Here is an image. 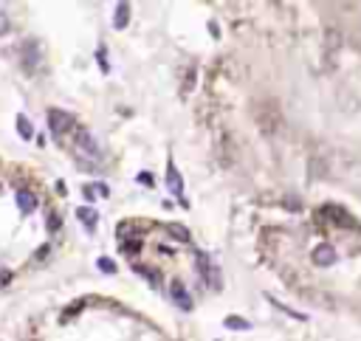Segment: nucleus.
Listing matches in <instances>:
<instances>
[{
	"label": "nucleus",
	"instance_id": "obj_4",
	"mask_svg": "<svg viewBox=\"0 0 361 341\" xmlns=\"http://www.w3.org/2000/svg\"><path fill=\"white\" fill-rule=\"evenodd\" d=\"M339 257H336V248L327 243H319L316 248H313V263L322 265V268H327V265H333Z\"/></svg>",
	"mask_w": 361,
	"mask_h": 341
},
{
	"label": "nucleus",
	"instance_id": "obj_15",
	"mask_svg": "<svg viewBox=\"0 0 361 341\" xmlns=\"http://www.w3.org/2000/svg\"><path fill=\"white\" fill-rule=\"evenodd\" d=\"M99 271H105V273H116V263L113 260H107V257H99Z\"/></svg>",
	"mask_w": 361,
	"mask_h": 341
},
{
	"label": "nucleus",
	"instance_id": "obj_8",
	"mask_svg": "<svg viewBox=\"0 0 361 341\" xmlns=\"http://www.w3.org/2000/svg\"><path fill=\"white\" fill-rule=\"evenodd\" d=\"M17 206H20V211H23V214H31V211L37 209L34 192H28V189H20V192H17Z\"/></svg>",
	"mask_w": 361,
	"mask_h": 341
},
{
	"label": "nucleus",
	"instance_id": "obj_11",
	"mask_svg": "<svg viewBox=\"0 0 361 341\" xmlns=\"http://www.w3.org/2000/svg\"><path fill=\"white\" fill-rule=\"evenodd\" d=\"M17 133H20V138H26V141L34 136V130H31V124H28L26 116H17Z\"/></svg>",
	"mask_w": 361,
	"mask_h": 341
},
{
	"label": "nucleus",
	"instance_id": "obj_17",
	"mask_svg": "<svg viewBox=\"0 0 361 341\" xmlns=\"http://www.w3.org/2000/svg\"><path fill=\"white\" fill-rule=\"evenodd\" d=\"M139 248H141L139 240H136V243H124V245H122V251H130V254H133V251H139Z\"/></svg>",
	"mask_w": 361,
	"mask_h": 341
},
{
	"label": "nucleus",
	"instance_id": "obj_10",
	"mask_svg": "<svg viewBox=\"0 0 361 341\" xmlns=\"http://www.w3.org/2000/svg\"><path fill=\"white\" fill-rule=\"evenodd\" d=\"M127 20H130V6H127V3H119V6H116V17H113V28L122 31V28L127 26Z\"/></svg>",
	"mask_w": 361,
	"mask_h": 341
},
{
	"label": "nucleus",
	"instance_id": "obj_13",
	"mask_svg": "<svg viewBox=\"0 0 361 341\" xmlns=\"http://www.w3.org/2000/svg\"><path fill=\"white\" fill-rule=\"evenodd\" d=\"M167 231H169L172 237H175V240H184V243L189 240V231H186L184 226H178V223H169V226H167Z\"/></svg>",
	"mask_w": 361,
	"mask_h": 341
},
{
	"label": "nucleus",
	"instance_id": "obj_9",
	"mask_svg": "<svg viewBox=\"0 0 361 341\" xmlns=\"http://www.w3.org/2000/svg\"><path fill=\"white\" fill-rule=\"evenodd\" d=\"M76 217H79V223L88 228V231H93V228H96V211L90 209V206H82V209H76Z\"/></svg>",
	"mask_w": 361,
	"mask_h": 341
},
{
	"label": "nucleus",
	"instance_id": "obj_14",
	"mask_svg": "<svg viewBox=\"0 0 361 341\" xmlns=\"http://www.w3.org/2000/svg\"><path fill=\"white\" fill-rule=\"evenodd\" d=\"M226 327H231V330H248L251 324H248L246 319H240V316H229V319H226Z\"/></svg>",
	"mask_w": 361,
	"mask_h": 341
},
{
	"label": "nucleus",
	"instance_id": "obj_5",
	"mask_svg": "<svg viewBox=\"0 0 361 341\" xmlns=\"http://www.w3.org/2000/svg\"><path fill=\"white\" fill-rule=\"evenodd\" d=\"M169 293H172V299L178 302V307H184V310H192V296H189V290H186L184 282H172V288H169Z\"/></svg>",
	"mask_w": 361,
	"mask_h": 341
},
{
	"label": "nucleus",
	"instance_id": "obj_7",
	"mask_svg": "<svg viewBox=\"0 0 361 341\" xmlns=\"http://www.w3.org/2000/svg\"><path fill=\"white\" fill-rule=\"evenodd\" d=\"M167 186L175 198H184V181H181V175H178V169L172 164H169V169H167Z\"/></svg>",
	"mask_w": 361,
	"mask_h": 341
},
{
	"label": "nucleus",
	"instance_id": "obj_16",
	"mask_svg": "<svg viewBox=\"0 0 361 341\" xmlns=\"http://www.w3.org/2000/svg\"><path fill=\"white\" fill-rule=\"evenodd\" d=\"M57 228H60V214L51 211V214H48V231H57Z\"/></svg>",
	"mask_w": 361,
	"mask_h": 341
},
{
	"label": "nucleus",
	"instance_id": "obj_6",
	"mask_svg": "<svg viewBox=\"0 0 361 341\" xmlns=\"http://www.w3.org/2000/svg\"><path fill=\"white\" fill-rule=\"evenodd\" d=\"M325 211L330 214V220H333V223H339V226H344V228H359V223H356L353 217H347V211L339 209V206H327Z\"/></svg>",
	"mask_w": 361,
	"mask_h": 341
},
{
	"label": "nucleus",
	"instance_id": "obj_2",
	"mask_svg": "<svg viewBox=\"0 0 361 341\" xmlns=\"http://www.w3.org/2000/svg\"><path fill=\"white\" fill-rule=\"evenodd\" d=\"M48 127H51L54 136H62L65 130L73 127V119H71L65 110H48Z\"/></svg>",
	"mask_w": 361,
	"mask_h": 341
},
{
	"label": "nucleus",
	"instance_id": "obj_18",
	"mask_svg": "<svg viewBox=\"0 0 361 341\" xmlns=\"http://www.w3.org/2000/svg\"><path fill=\"white\" fill-rule=\"evenodd\" d=\"M48 251H51V245H43V248L37 251V260H45V257H48Z\"/></svg>",
	"mask_w": 361,
	"mask_h": 341
},
{
	"label": "nucleus",
	"instance_id": "obj_3",
	"mask_svg": "<svg viewBox=\"0 0 361 341\" xmlns=\"http://www.w3.org/2000/svg\"><path fill=\"white\" fill-rule=\"evenodd\" d=\"M198 271L209 279V288H215V290L220 288V271L209 265V257H206V254H198Z\"/></svg>",
	"mask_w": 361,
	"mask_h": 341
},
{
	"label": "nucleus",
	"instance_id": "obj_1",
	"mask_svg": "<svg viewBox=\"0 0 361 341\" xmlns=\"http://www.w3.org/2000/svg\"><path fill=\"white\" fill-rule=\"evenodd\" d=\"M76 147H79V158H82V161L96 164L99 158H102V149H99L96 138H93V136H90L85 127H79V130H76Z\"/></svg>",
	"mask_w": 361,
	"mask_h": 341
},
{
	"label": "nucleus",
	"instance_id": "obj_12",
	"mask_svg": "<svg viewBox=\"0 0 361 341\" xmlns=\"http://www.w3.org/2000/svg\"><path fill=\"white\" fill-rule=\"evenodd\" d=\"M133 271H136V273H141V276H147L150 282H158V271H152V268H147V265L133 263Z\"/></svg>",
	"mask_w": 361,
	"mask_h": 341
}]
</instances>
